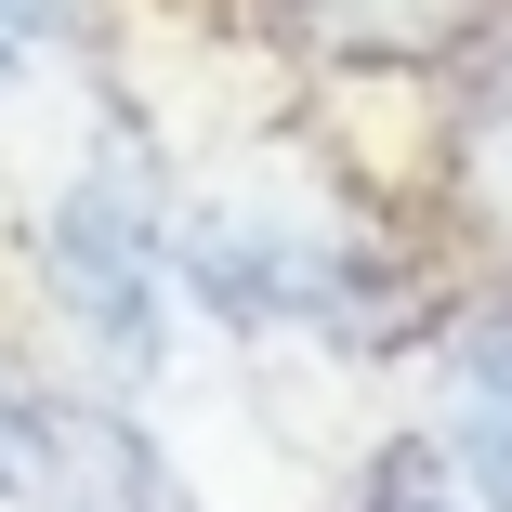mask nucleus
Wrapping results in <instances>:
<instances>
[{"mask_svg":"<svg viewBox=\"0 0 512 512\" xmlns=\"http://www.w3.org/2000/svg\"><path fill=\"white\" fill-rule=\"evenodd\" d=\"M171 263L197 276V302H211L224 329H316V342L381 355L407 316H421V289H407L368 237H342V224H316V211H263V197L197 211Z\"/></svg>","mask_w":512,"mask_h":512,"instance_id":"obj_1","label":"nucleus"},{"mask_svg":"<svg viewBox=\"0 0 512 512\" xmlns=\"http://www.w3.org/2000/svg\"><path fill=\"white\" fill-rule=\"evenodd\" d=\"M158 197H145V171L106 145L66 197H53V224H40V276L66 289V316L106 342L119 368H158Z\"/></svg>","mask_w":512,"mask_h":512,"instance_id":"obj_2","label":"nucleus"},{"mask_svg":"<svg viewBox=\"0 0 512 512\" xmlns=\"http://www.w3.org/2000/svg\"><path fill=\"white\" fill-rule=\"evenodd\" d=\"M302 40L342 53V66H434L486 27V0H289Z\"/></svg>","mask_w":512,"mask_h":512,"instance_id":"obj_3","label":"nucleus"},{"mask_svg":"<svg viewBox=\"0 0 512 512\" xmlns=\"http://www.w3.org/2000/svg\"><path fill=\"white\" fill-rule=\"evenodd\" d=\"M460 211L512 250V40H486V66H473V92H460Z\"/></svg>","mask_w":512,"mask_h":512,"instance_id":"obj_4","label":"nucleus"},{"mask_svg":"<svg viewBox=\"0 0 512 512\" xmlns=\"http://www.w3.org/2000/svg\"><path fill=\"white\" fill-rule=\"evenodd\" d=\"M460 486L512 512V316H486L460 355Z\"/></svg>","mask_w":512,"mask_h":512,"instance_id":"obj_5","label":"nucleus"},{"mask_svg":"<svg viewBox=\"0 0 512 512\" xmlns=\"http://www.w3.org/2000/svg\"><path fill=\"white\" fill-rule=\"evenodd\" d=\"M368 512H460V486H447V460L394 447V460H381V486H368Z\"/></svg>","mask_w":512,"mask_h":512,"instance_id":"obj_6","label":"nucleus"},{"mask_svg":"<svg viewBox=\"0 0 512 512\" xmlns=\"http://www.w3.org/2000/svg\"><path fill=\"white\" fill-rule=\"evenodd\" d=\"M53 27H66V0H0V79H14V66H27Z\"/></svg>","mask_w":512,"mask_h":512,"instance_id":"obj_7","label":"nucleus"}]
</instances>
